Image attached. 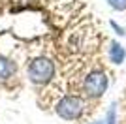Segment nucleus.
Wrapping results in <instances>:
<instances>
[{
    "instance_id": "obj_1",
    "label": "nucleus",
    "mask_w": 126,
    "mask_h": 124,
    "mask_svg": "<svg viewBox=\"0 0 126 124\" xmlns=\"http://www.w3.org/2000/svg\"><path fill=\"white\" fill-rule=\"evenodd\" d=\"M55 73H57V68H55V62L47 57H38L28 64V70H26V75L34 85H47L55 79Z\"/></svg>"
},
{
    "instance_id": "obj_2",
    "label": "nucleus",
    "mask_w": 126,
    "mask_h": 124,
    "mask_svg": "<svg viewBox=\"0 0 126 124\" xmlns=\"http://www.w3.org/2000/svg\"><path fill=\"white\" fill-rule=\"evenodd\" d=\"M85 107H87L85 100L79 96H74V94H66L55 103L57 115L64 120H79L85 113Z\"/></svg>"
},
{
    "instance_id": "obj_3",
    "label": "nucleus",
    "mask_w": 126,
    "mask_h": 124,
    "mask_svg": "<svg viewBox=\"0 0 126 124\" xmlns=\"http://www.w3.org/2000/svg\"><path fill=\"white\" fill-rule=\"evenodd\" d=\"M107 85H109V79L102 70H94L90 72L83 81V90L89 98H102L107 90Z\"/></svg>"
},
{
    "instance_id": "obj_4",
    "label": "nucleus",
    "mask_w": 126,
    "mask_h": 124,
    "mask_svg": "<svg viewBox=\"0 0 126 124\" xmlns=\"http://www.w3.org/2000/svg\"><path fill=\"white\" fill-rule=\"evenodd\" d=\"M107 57H109V60L113 62L115 66H119V64H122V62L126 60V49L119 43V41H111Z\"/></svg>"
},
{
    "instance_id": "obj_5",
    "label": "nucleus",
    "mask_w": 126,
    "mask_h": 124,
    "mask_svg": "<svg viewBox=\"0 0 126 124\" xmlns=\"http://www.w3.org/2000/svg\"><path fill=\"white\" fill-rule=\"evenodd\" d=\"M15 72H17L15 62L10 60V58H6V57H0V81L10 79Z\"/></svg>"
},
{
    "instance_id": "obj_6",
    "label": "nucleus",
    "mask_w": 126,
    "mask_h": 124,
    "mask_svg": "<svg viewBox=\"0 0 126 124\" xmlns=\"http://www.w3.org/2000/svg\"><path fill=\"white\" fill-rule=\"evenodd\" d=\"M105 124H117V105L111 103L109 109H107V115H105Z\"/></svg>"
},
{
    "instance_id": "obj_7",
    "label": "nucleus",
    "mask_w": 126,
    "mask_h": 124,
    "mask_svg": "<svg viewBox=\"0 0 126 124\" xmlns=\"http://www.w3.org/2000/svg\"><path fill=\"white\" fill-rule=\"evenodd\" d=\"M105 2L117 11H124L126 10V0H105Z\"/></svg>"
},
{
    "instance_id": "obj_8",
    "label": "nucleus",
    "mask_w": 126,
    "mask_h": 124,
    "mask_svg": "<svg viewBox=\"0 0 126 124\" xmlns=\"http://www.w3.org/2000/svg\"><path fill=\"white\" fill-rule=\"evenodd\" d=\"M111 26H113V30H115L117 34H119V36H124V34H126V30H124V28H122L121 25H117L115 21H111Z\"/></svg>"
},
{
    "instance_id": "obj_9",
    "label": "nucleus",
    "mask_w": 126,
    "mask_h": 124,
    "mask_svg": "<svg viewBox=\"0 0 126 124\" xmlns=\"http://www.w3.org/2000/svg\"><path fill=\"white\" fill-rule=\"evenodd\" d=\"M92 124H104V122H102V120H96V122H92Z\"/></svg>"
}]
</instances>
